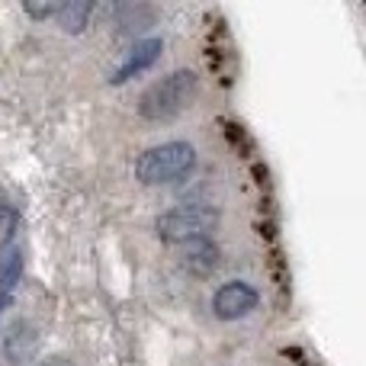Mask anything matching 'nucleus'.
Masks as SVG:
<instances>
[{
  "mask_svg": "<svg viewBox=\"0 0 366 366\" xmlns=\"http://www.w3.org/2000/svg\"><path fill=\"white\" fill-rule=\"evenodd\" d=\"M196 97H199V77L187 68L171 71V74L154 81L152 87L139 97V116L148 122L177 119L183 109L193 107Z\"/></svg>",
  "mask_w": 366,
  "mask_h": 366,
  "instance_id": "f257e3e1",
  "label": "nucleus"
},
{
  "mask_svg": "<svg viewBox=\"0 0 366 366\" xmlns=\"http://www.w3.org/2000/svg\"><path fill=\"white\" fill-rule=\"evenodd\" d=\"M196 148L189 142H161L148 148L135 161V180L145 187H164V183L187 180L196 171Z\"/></svg>",
  "mask_w": 366,
  "mask_h": 366,
  "instance_id": "f03ea898",
  "label": "nucleus"
},
{
  "mask_svg": "<svg viewBox=\"0 0 366 366\" xmlns=\"http://www.w3.org/2000/svg\"><path fill=\"white\" fill-rule=\"evenodd\" d=\"M222 212L209 202H183L174 206L167 212H161L154 219V234H158L164 244H187L196 238H212V232L219 228Z\"/></svg>",
  "mask_w": 366,
  "mask_h": 366,
  "instance_id": "7ed1b4c3",
  "label": "nucleus"
},
{
  "mask_svg": "<svg viewBox=\"0 0 366 366\" xmlns=\"http://www.w3.org/2000/svg\"><path fill=\"white\" fill-rule=\"evenodd\" d=\"M257 305H260V292L251 283L228 280L212 296V315L219 322H238V318H247L251 312H257Z\"/></svg>",
  "mask_w": 366,
  "mask_h": 366,
  "instance_id": "20e7f679",
  "label": "nucleus"
},
{
  "mask_svg": "<svg viewBox=\"0 0 366 366\" xmlns=\"http://www.w3.org/2000/svg\"><path fill=\"white\" fill-rule=\"evenodd\" d=\"M161 51H164V42H161V39H139V42H135L126 55H122V61L113 68L109 84H126V81H132V77L145 74L148 68H154V64H158Z\"/></svg>",
  "mask_w": 366,
  "mask_h": 366,
  "instance_id": "39448f33",
  "label": "nucleus"
},
{
  "mask_svg": "<svg viewBox=\"0 0 366 366\" xmlns=\"http://www.w3.org/2000/svg\"><path fill=\"white\" fill-rule=\"evenodd\" d=\"M180 247H183V257H180L183 270L196 273V277H209V273L222 264L219 244H215L212 238H196V241H187V244H180Z\"/></svg>",
  "mask_w": 366,
  "mask_h": 366,
  "instance_id": "423d86ee",
  "label": "nucleus"
},
{
  "mask_svg": "<svg viewBox=\"0 0 366 366\" xmlns=\"http://www.w3.org/2000/svg\"><path fill=\"white\" fill-rule=\"evenodd\" d=\"M4 354L13 366H23L36 354V328H32L26 318H16V322L6 328V337H4Z\"/></svg>",
  "mask_w": 366,
  "mask_h": 366,
  "instance_id": "0eeeda50",
  "label": "nucleus"
},
{
  "mask_svg": "<svg viewBox=\"0 0 366 366\" xmlns=\"http://www.w3.org/2000/svg\"><path fill=\"white\" fill-rule=\"evenodd\" d=\"M90 13H94V4H87V0H68V4H58L55 23L61 26L68 36H77V32L87 29Z\"/></svg>",
  "mask_w": 366,
  "mask_h": 366,
  "instance_id": "6e6552de",
  "label": "nucleus"
},
{
  "mask_svg": "<svg viewBox=\"0 0 366 366\" xmlns=\"http://www.w3.org/2000/svg\"><path fill=\"white\" fill-rule=\"evenodd\" d=\"M19 277H23V251L4 247V254H0V292H10L19 283Z\"/></svg>",
  "mask_w": 366,
  "mask_h": 366,
  "instance_id": "1a4fd4ad",
  "label": "nucleus"
},
{
  "mask_svg": "<svg viewBox=\"0 0 366 366\" xmlns=\"http://www.w3.org/2000/svg\"><path fill=\"white\" fill-rule=\"evenodd\" d=\"M116 16H119V29L122 32H135V29L152 26L154 13H152V6H119Z\"/></svg>",
  "mask_w": 366,
  "mask_h": 366,
  "instance_id": "9d476101",
  "label": "nucleus"
},
{
  "mask_svg": "<svg viewBox=\"0 0 366 366\" xmlns=\"http://www.w3.org/2000/svg\"><path fill=\"white\" fill-rule=\"evenodd\" d=\"M55 10H58L55 0H49V4L26 0V4H23V13H26V16H32V19H55Z\"/></svg>",
  "mask_w": 366,
  "mask_h": 366,
  "instance_id": "9b49d317",
  "label": "nucleus"
},
{
  "mask_svg": "<svg viewBox=\"0 0 366 366\" xmlns=\"http://www.w3.org/2000/svg\"><path fill=\"white\" fill-rule=\"evenodd\" d=\"M39 366H74L71 360H64V357H49V360H42Z\"/></svg>",
  "mask_w": 366,
  "mask_h": 366,
  "instance_id": "f8f14e48",
  "label": "nucleus"
},
{
  "mask_svg": "<svg viewBox=\"0 0 366 366\" xmlns=\"http://www.w3.org/2000/svg\"><path fill=\"white\" fill-rule=\"evenodd\" d=\"M10 219V206H6V199L0 196V228H4V222Z\"/></svg>",
  "mask_w": 366,
  "mask_h": 366,
  "instance_id": "ddd939ff",
  "label": "nucleus"
},
{
  "mask_svg": "<svg viewBox=\"0 0 366 366\" xmlns=\"http://www.w3.org/2000/svg\"><path fill=\"white\" fill-rule=\"evenodd\" d=\"M6 305H10V292H0V315H4Z\"/></svg>",
  "mask_w": 366,
  "mask_h": 366,
  "instance_id": "4468645a",
  "label": "nucleus"
}]
</instances>
